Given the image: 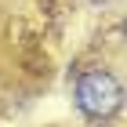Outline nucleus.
Here are the masks:
<instances>
[{"label": "nucleus", "mask_w": 127, "mask_h": 127, "mask_svg": "<svg viewBox=\"0 0 127 127\" xmlns=\"http://www.w3.org/2000/svg\"><path fill=\"white\" fill-rule=\"evenodd\" d=\"M124 105V87L105 69H91L76 80V109L87 120H113Z\"/></svg>", "instance_id": "obj_1"}]
</instances>
